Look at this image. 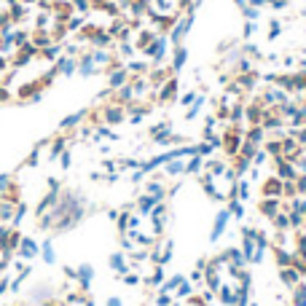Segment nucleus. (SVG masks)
I'll use <instances>...</instances> for the list:
<instances>
[{"label": "nucleus", "mask_w": 306, "mask_h": 306, "mask_svg": "<svg viewBox=\"0 0 306 306\" xmlns=\"http://www.w3.org/2000/svg\"><path fill=\"white\" fill-rule=\"evenodd\" d=\"M14 180H11V177L8 175H0V199H5V196H8L11 194V188H14Z\"/></svg>", "instance_id": "nucleus-10"}, {"label": "nucleus", "mask_w": 306, "mask_h": 306, "mask_svg": "<svg viewBox=\"0 0 306 306\" xmlns=\"http://www.w3.org/2000/svg\"><path fill=\"white\" fill-rule=\"evenodd\" d=\"M54 70L62 73V76H73V73L78 70V59H76V57H62V59H57Z\"/></svg>", "instance_id": "nucleus-8"}, {"label": "nucleus", "mask_w": 306, "mask_h": 306, "mask_svg": "<svg viewBox=\"0 0 306 306\" xmlns=\"http://www.w3.org/2000/svg\"><path fill=\"white\" fill-rule=\"evenodd\" d=\"M175 99H177V78H169L164 86L156 89V105L158 108H169Z\"/></svg>", "instance_id": "nucleus-2"}, {"label": "nucleus", "mask_w": 306, "mask_h": 306, "mask_svg": "<svg viewBox=\"0 0 306 306\" xmlns=\"http://www.w3.org/2000/svg\"><path fill=\"white\" fill-rule=\"evenodd\" d=\"M282 185H285V180H282V177H277L274 172H271V175H263L261 183H258V196H263V199H282Z\"/></svg>", "instance_id": "nucleus-1"}, {"label": "nucleus", "mask_w": 306, "mask_h": 306, "mask_svg": "<svg viewBox=\"0 0 306 306\" xmlns=\"http://www.w3.org/2000/svg\"><path fill=\"white\" fill-rule=\"evenodd\" d=\"M78 279H81V288L83 290L89 288V282H91V266H81V269H78Z\"/></svg>", "instance_id": "nucleus-12"}, {"label": "nucleus", "mask_w": 306, "mask_h": 306, "mask_svg": "<svg viewBox=\"0 0 306 306\" xmlns=\"http://www.w3.org/2000/svg\"><path fill=\"white\" fill-rule=\"evenodd\" d=\"M11 99V91H8V86H3L0 83V102H8Z\"/></svg>", "instance_id": "nucleus-16"}, {"label": "nucleus", "mask_w": 306, "mask_h": 306, "mask_svg": "<svg viewBox=\"0 0 306 306\" xmlns=\"http://www.w3.org/2000/svg\"><path fill=\"white\" fill-rule=\"evenodd\" d=\"M126 118V108H121V105H113V102H108L102 108V121L108 124V126H116V124H121Z\"/></svg>", "instance_id": "nucleus-4"}, {"label": "nucleus", "mask_w": 306, "mask_h": 306, "mask_svg": "<svg viewBox=\"0 0 306 306\" xmlns=\"http://www.w3.org/2000/svg\"><path fill=\"white\" fill-rule=\"evenodd\" d=\"M41 255H43V261H46V263H54V261H57V255H54V244H51V242H43V244H41Z\"/></svg>", "instance_id": "nucleus-11"}, {"label": "nucleus", "mask_w": 306, "mask_h": 306, "mask_svg": "<svg viewBox=\"0 0 306 306\" xmlns=\"http://www.w3.org/2000/svg\"><path fill=\"white\" fill-rule=\"evenodd\" d=\"M126 81H129V70L126 68H118V70L108 73V89H121Z\"/></svg>", "instance_id": "nucleus-7"}, {"label": "nucleus", "mask_w": 306, "mask_h": 306, "mask_svg": "<svg viewBox=\"0 0 306 306\" xmlns=\"http://www.w3.org/2000/svg\"><path fill=\"white\" fill-rule=\"evenodd\" d=\"M156 38H158L156 30H148V27L143 30V27H140V30H137V38H135V43H132V46H135V51H140V54H143V51L148 49V46L156 41Z\"/></svg>", "instance_id": "nucleus-6"}, {"label": "nucleus", "mask_w": 306, "mask_h": 306, "mask_svg": "<svg viewBox=\"0 0 306 306\" xmlns=\"http://www.w3.org/2000/svg\"><path fill=\"white\" fill-rule=\"evenodd\" d=\"M108 306H121V301H118V298H110V301H108Z\"/></svg>", "instance_id": "nucleus-19"}, {"label": "nucleus", "mask_w": 306, "mask_h": 306, "mask_svg": "<svg viewBox=\"0 0 306 306\" xmlns=\"http://www.w3.org/2000/svg\"><path fill=\"white\" fill-rule=\"evenodd\" d=\"M43 306H62V304H57V301H46Z\"/></svg>", "instance_id": "nucleus-20"}, {"label": "nucleus", "mask_w": 306, "mask_h": 306, "mask_svg": "<svg viewBox=\"0 0 306 306\" xmlns=\"http://www.w3.org/2000/svg\"><path fill=\"white\" fill-rule=\"evenodd\" d=\"M279 202H282V199H263V196H258L255 212L263 218V221H271V218L279 212Z\"/></svg>", "instance_id": "nucleus-3"}, {"label": "nucleus", "mask_w": 306, "mask_h": 306, "mask_svg": "<svg viewBox=\"0 0 306 306\" xmlns=\"http://www.w3.org/2000/svg\"><path fill=\"white\" fill-rule=\"evenodd\" d=\"M65 145H68V140H65L62 135H59V137L54 140V143H51V156H59V153L65 151Z\"/></svg>", "instance_id": "nucleus-14"}, {"label": "nucleus", "mask_w": 306, "mask_h": 306, "mask_svg": "<svg viewBox=\"0 0 306 306\" xmlns=\"http://www.w3.org/2000/svg\"><path fill=\"white\" fill-rule=\"evenodd\" d=\"M38 244H35V239H30V236H22V242H19V247L14 252V258H19V261H30V258H35L38 255Z\"/></svg>", "instance_id": "nucleus-5"}, {"label": "nucleus", "mask_w": 306, "mask_h": 306, "mask_svg": "<svg viewBox=\"0 0 306 306\" xmlns=\"http://www.w3.org/2000/svg\"><path fill=\"white\" fill-rule=\"evenodd\" d=\"M180 102H183V105H191V102H196V94H194V91H191V94H185V97L180 99Z\"/></svg>", "instance_id": "nucleus-18"}, {"label": "nucleus", "mask_w": 306, "mask_h": 306, "mask_svg": "<svg viewBox=\"0 0 306 306\" xmlns=\"http://www.w3.org/2000/svg\"><path fill=\"white\" fill-rule=\"evenodd\" d=\"M156 204H158L156 196L145 194V196H140V202H137V212H143V215H145V212H151L153 207H156Z\"/></svg>", "instance_id": "nucleus-9"}, {"label": "nucleus", "mask_w": 306, "mask_h": 306, "mask_svg": "<svg viewBox=\"0 0 306 306\" xmlns=\"http://www.w3.org/2000/svg\"><path fill=\"white\" fill-rule=\"evenodd\" d=\"M296 81H298V91H304V94H306V68H301L296 73Z\"/></svg>", "instance_id": "nucleus-15"}, {"label": "nucleus", "mask_w": 306, "mask_h": 306, "mask_svg": "<svg viewBox=\"0 0 306 306\" xmlns=\"http://www.w3.org/2000/svg\"><path fill=\"white\" fill-rule=\"evenodd\" d=\"M110 266H113L116 271H121V274H126V263H124V255H121V252L110 255Z\"/></svg>", "instance_id": "nucleus-13"}, {"label": "nucleus", "mask_w": 306, "mask_h": 306, "mask_svg": "<svg viewBox=\"0 0 306 306\" xmlns=\"http://www.w3.org/2000/svg\"><path fill=\"white\" fill-rule=\"evenodd\" d=\"M59 161H62V169H68V167H70V153L62 151V158H59Z\"/></svg>", "instance_id": "nucleus-17"}]
</instances>
